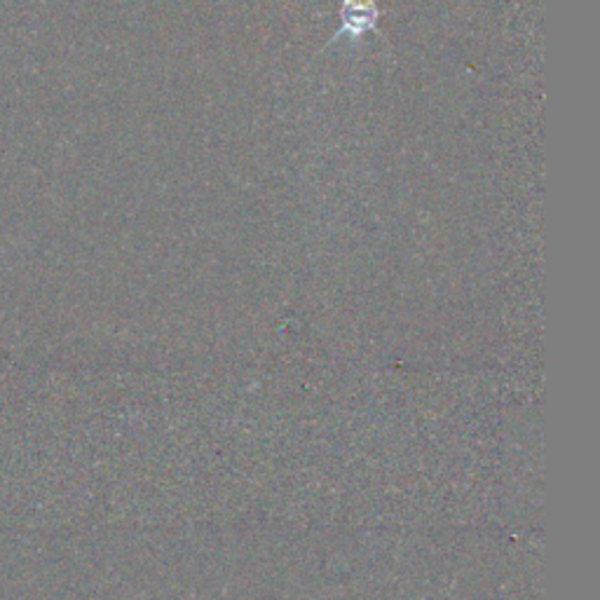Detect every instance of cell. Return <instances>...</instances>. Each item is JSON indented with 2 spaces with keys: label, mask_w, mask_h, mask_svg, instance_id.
Listing matches in <instances>:
<instances>
[{
  "label": "cell",
  "mask_w": 600,
  "mask_h": 600,
  "mask_svg": "<svg viewBox=\"0 0 600 600\" xmlns=\"http://www.w3.org/2000/svg\"><path fill=\"white\" fill-rule=\"evenodd\" d=\"M340 19H343L340 33H350L354 38H361L366 31H373L375 24H378V8H375L371 0H343Z\"/></svg>",
  "instance_id": "6da1fadb"
}]
</instances>
